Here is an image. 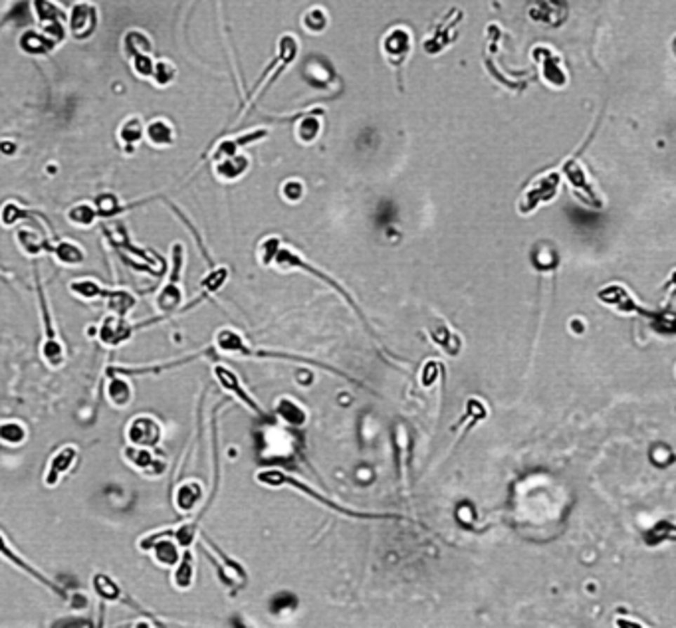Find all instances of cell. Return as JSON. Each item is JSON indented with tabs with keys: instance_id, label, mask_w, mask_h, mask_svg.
<instances>
[{
	"instance_id": "52a82bcc",
	"label": "cell",
	"mask_w": 676,
	"mask_h": 628,
	"mask_svg": "<svg viewBox=\"0 0 676 628\" xmlns=\"http://www.w3.org/2000/svg\"><path fill=\"white\" fill-rule=\"evenodd\" d=\"M98 337L105 347H117L131 337V327L124 315H107L100 326Z\"/></svg>"
},
{
	"instance_id": "277c9868",
	"label": "cell",
	"mask_w": 676,
	"mask_h": 628,
	"mask_svg": "<svg viewBox=\"0 0 676 628\" xmlns=\"http://www.w3.org/2000/svg\"><path fill=\"white\" fill-rule=\"evenodd\" d=\"M564 175H565V180L569 182L571 191L575 192V196H577L579 201L585 202V204H589V206H593V208H599V206H601L597 191L593 189V185H591V180H589V177H587L585 168L581 167V163H577L575 159L565 161Z\"/></svg>"
},
{
	"instance_id": "4316f807",
	"label": "cell",
	"mask_w": 676,
	"mask_h": 628,
	"mask_svg": "<svg viewBox=\"0 0 676 628\" xmlns=\"http://www.w3.org/2000/svg\"><path fill=\"white\" fill-rule=\"evenodd\" d=\"M430 337H432V341L444 349L449 355H456V353H458V349H460L458 337L454 335L451 329H446L444 326L435 327V329L430 331Z\"/></svg>"
},
{
	"instance_id": "3957f363",
	"label": "cell",
	"mask_w": 676,
	"mask_h": 628,
	"mask_svg": "<svg viewBox=\"0 0 676 628\" xmlns=\"http://www.w3.org/2000/svg\"><path fill=\"white\" fill-rule=\"evenodd\" d=\"M597 298L599 302L605 303L609 307H613V309H617L619 314H639L649 317V319H656V317H658V314L644 309L641 303L632 298L631 292H629L625 286H621V283H609V286H605V288L597 293Z\"/></svg>"
},
{
	"instance_id": "ffe728a7",
	"label": "cell",
	"mask_w": 676,
	"mask_h": 628,
	"mask_svg": "<svg viewBox=\"0 0 676 628\" xmlns=\"http://www.w3.org/2000/svg\"><path fill=\"white\" fill-rule=\"evenodd\" d=\"M54 254H56L58 262L64 264V266H78V264H81L84 258H86L84 248H79L78 244L72 242V240L60 242V244L54 248Z\"/></svg>"
},
{
	"instance_id": "1f68e13d",
	"label": "cell",
	"mask_w": 676,
	"mask_h": 628,
	"mask_svg": "<svg viewBox=\"0 0 676 628\" xmlns=\"http://www.w3.org/2000/svg\"><path fill=\"white\" fill-rule=\"evenodd\" d=\"M226 278H228V269L226 268H218L214 269L213 274H208L203 281V288H206L208 292H216L225 286Z\"/></svg>"
},
{
	"instance_id": "cb8c5ba5",
	"label": "cell",
	"mask_w": 676,
	"mask_h": 628,
	"mask_svg": "<svg viewBox=\"0 0 676 628\" xmlns=\"http://www.w3.org/2000/svg\"><path fill=\"white\" fill-rule=\"evenodd\" d=\"M180 302H183V292H180L179 283H175V281L167 283V286L163 288V292L157 295V307L161 312H165V314L177 309Z\"/></svg>"
},
{
	"instance_id": "4dcf8cb0",
	"label": "cell",
	"mask_w": 676,
	"mask_h": 628,
	"mask_svg": "<svg viewBox=\"0 0 676 628\" xmlns=\"http://www.w3.org/2000/svg\"><path fill=\"white\" fill-rule=\"evenodd\" d=\"M175 67L171 66L169 62H159V64H153V74L151 78L155 79L157 86H169L173 78H175Z\"/></svg>"
},
{
	"instance_id": "603a6c76",
	"label": "cell",
	"mask_w": 676,
	"mask_h": 628,
	"mask_svg": "<svg viewBox=\"0 0 676 628\" xmlns=\"http://www.w3.org/2000/svg\"><path fill=\"white\" fill-rule=\"evenodd\" d=\"M16 244L20 246L22 254H26V256H38V254H40V250L44 248L42 238L36 234L34 230H30V228H20V230H18V234H16Z\"/></svg>"
},
{
	"instance_id": "7c38bea8",
	"label": "cell",
	"mask_w": 676,
	"mask_h": 628,
	"mask_svg": "<svg viewBox=\"0 0 676 628\" xmlns=\"http://www.w3.org/2000/svg\"><path fill=\"white\" fill-rule=\"evenodd\" d=\"M76 458H78V450L74 446H64L62 450H58L56 456L50 460V466H48L46 486H56L60 478L66 476V472H69V468L74 466Z\"/></svg>"
},
{
	"instance_id": "2e32d148",
	"label": "cell",
	"mask_w": 676,
	"mask_h": 628,
	"mask_svg": "<svg viewBox=\"0 0 676 628\" xmlns=\"http://www.w3.org/2000/svg\"><path fill=\"white\" fill-rule=\"evenodd\" d=\"M0 557H4V559H8V561H11L12 565H16V567H20V569H22L24 573H28L30 577H34V579H38L40 583H44L46 587H48V589H52V591H56V593H60V591H58L56 584L52 583V581H48V579H46L44 575H40V573L36 571L34 567H30L28 563L22 561V559H20V557H18V555H16V553H14V551H12L11 547H8V543L4 541V537H2V535H0Z\"/></svg>"
},
{
	"instance_id": "83f0119b",
	"label": "cell",
	"mask_w": 676,
	"mask_h": 628,
	"mask_svg": "<svg viewBox=\"0 0 676 628\" xmlns=\"http://www.w3.org/2000/svg\"><path fill=\"white\" fill-rule=\"evenodd\" d=\"M93 589H95V593L102 596L103 601H117V599L121 596L119 587L113 583L110 577H105V575H98V577L93 579Z\"/></svg>"
},
{
	"instance_id": "484cf974",
	"label": "cell",
	"mask_w": 676,
	"mask_h": 628,
	"mask_svg": "<svg viewBox=\"0 0 676 628\" xmlns=\"http://www.w3.org/2000/svg\"><path fill=\"white\" fill-rule=\"evenodd\" d=\"M26 436H28V432H26L24 425L16 422V420L0 425V442H4L8 446H20L24 444Z\"/></svg>"
},
{
	"instance_id": "f546056e",
	"label": "cell",
	"mask_w": 676,
	"mask_h": 628,
	"mask_svg": "<svg viewBox=\"0 0 676 628\" xmlns=\"http://www.w3.org/2000/svg\"><path fill=\"white\" fill-rule=\"evenodd\" d=\"M304 26L307 32H324L327 26V16L322 8H314L304 16Z\"/></svg>"
},
{
	"instance_id": "e0dca14e",
	"label": "cell",
	"mask_w": 676,
	"mask_h": 628,
	"mask_svg": "<svg viewBox=\"0 0 676 628\" xmlns=\"http://www.w3.org/2000/svg\"><path fill=\"white\" fill-rule=\"evenodd\" d=\"M143 131H145V123L139 117H129L119 127L117 139L124 147H135L139 141H143Z\"/></svg>"
},
{
	"instance_id": "7402d4cb",
	"label": "cell",
	"mask_w": 676,
	"mask_h": 628,
	"mask_svg": "<svg viewBox=\"0 0 676 628\" xmlns=\"http://www.w3.org/2000/svg\"><path fill=\"white\" fill-rule=\"evenodd\" d=\"M98 218V208H93L91 204H76L68 211V220L69 225L78 226V228H90Z\"/></svg>"
},
{
	"instance_id": "9c48e42d",
	"label": "cell",
	"mask_w": 676,
	"mask_h": 628,
	"mask_svg": "<svg viewBox=\"0 0 676 628\" xmlns=\"http://www.w3.org/2000/svg\"><path fill=\"white\" fill-rule=\"evenodd\" d=\"M214 377H216V381L220 382V387H223L225 391L234 394L238 401H242V404H246V406H248L250 410H254V413L260 416L264 415V413H262V408L258 406V403H256V401H254V399H252V396L242 389V385H240L238 377L232 373V370L226 369V367H223V365H216V367H214Z\"/></svg>"
},
{
	"instance_id": "9a60e30c",
	"label": "cell",
	"mask_w": 676,
	"mask_h": 628,
	"mask_svg": "<svg viewBox=\"0 0 676 628\" xmlns=\"http://www.w3.org/2000/svg\"><path fill=\"white\" fill-rule=\"evenodd\" d=\"M203 500V486L194 480H187L183 482L177 488V494H175V504L179 507L180 512H192L199 502Z\"/></svg>"
},
{
	"instance_id": "4fadbf2b",
	"label": "cell",
	"mask_w": 676,
	"mask_h": 628,
	"mask_svg": "<svg viewBox=\"0 0 676 628\" xmlns=\"http://www.w3.org/2000/svg\"><path fill=\"white\" fill-rule=\"evenodd\" d=\"M248 157L238 155L237 153V155H232V157L216 161V163H214V175H216V179L226 180V182L237 180L248 171Z\"/></svg>"
},
{
	"instance_id": "5bb4252c",
	"label": "cell",
	"mask_w": 676,
	"mask_h": 628,
	"mask_svg": "<svg viewBox=\"0 0 676 628\" xmlns=\"http://www.w3.org/2000/svg\"><path fill=\"white\" fill-rule=\"evenodd\" d=\"M125 458H127V464L133 466L137 472L141 474H147V476H157L159 472H163V464L157 462L145 448H139V446H133V448H127L124 452Z\"/></svg>"
},
{
	"instance_id": "7a4b0ae2",
	"label": "cell",
	"mask_w": 676,
	"mask_h": 628,
	"mask_svg": "<svg viewBox=\"0 0 676 628\" xmlns=\"http://www.w3.org/2000/svg\"><path fill=\"white\" fill-rule=\"evenodd\" d=\"M559 182H562V175L559 173H545L531 182L530 187L524 191L522 199L518 202V208L522 214L533 213L540 204L550 202L555 199V194L559 191Z\"/></svg>"
},
{
	"instance_id": "30bf717a",
	"label": "cell",
	"mask_w": 676,
	"mask_h": 628,
	"mask_svg": "<svg viewBox=\"0 0 676 628\" xmlns=\"http://www.w3.org/2000/svg\"><path fill=\"white\" fill-rule=\"evenodd\" d=\"M175 139H177L175 127H173V123H171L169 119H165V117L151 119V121L145 125L143 141H147L149 145L155 147V149H167V147L175 143Z\"/></svg>"
},
{
	"instance_id": "44dd1931",
	"label": "cell",
	"mask_w": 676,
	"mask_h": 628,
	"mask_svg": "<svg viewBox=\"0 0 676 628\" xmlns=\"http://www.w3.org/2000/svg\"><path fill=\"white\" fill-rule=\"evenodd\" d=\"M276 413H278V416H282L288 425H292V427H304L305 420H307V415H305L304 408H302L300 404L293 403V401H290V399H282V401L278 403V406H276Z\"/></svg>"
},
{
	"instance_id": "8fae6325",
	"label": "cell",
	"mask_w": 676,
	"mask_h": 628,
	"mask_svg": "<svg viewBox=\"0 0 676 628\" xmlns=\"http://www.w3.org/2000/svg\"><path fill=\"white\" fill-rule=\"evenodd\" d=\"M69 28L76 38H88L95 28V8L90 2H78L72 8L69 16Z\"/></svg>"
},
{
	"instance_id": "f1b7e54d",
	"label": "cell",
	"mask_w": 676,
	"mask_h": 628,
	"mask_svg": "<svg viewBox=\"0 0 676 628\" xmlns=\"http://www.w3.org/2000/svg\"><path fill=\"white\" fill-rule=\"evenodd\" d=\"M69 292L81 300H95L102 295V288L91 280H76L69 283Z\"/></svg>"
},
{
	"instance_id": "d4e9b609",
	"label": "cell",
	"mask_w": 676,
	"mask_h": 628,
	"mask_svg": "<svg viewBox=\"0 0 676 628\" xmlns=\"http://www.w3.org/2000/svg\"><path fill=\"white\" fill-rule=\"evenodd\" d=\"M319 131H322V121L317 119L316 115H304V117L300 119L298 127H296V135H298L300 143H304V145L316 141Z\"/></svg>"
},
{
	"instance_id": "ba28073f",
	"label": "cell",
	"mask_w": 676,
	"mask_h": 628,
	"mask_svg": "<svg viewBox=\"0 0 676 628\" xmlns=\"http://www.w3.org/2000/svg\"><path fill=\"white\" fill-rule=\"evenodd\" d=\"M533 58L540 64L541 78L545 79V83L553 86V88H564L567 76H565V72L559 66V58L553 56L552 50H548V48H536Z\"/></svg>"
},
{
	"instance_id": "ac0fdd59",
	"label": "cell",
	"mask_w": 676,
	"mask_h": 628,
	"mask_svg": "<svg viewBox=\"0 0 676 628\" xmlns=\"http://www.w3.org/2000/svg\"><path fill=\"white\" fill-rule=\"evenodd\" d=\"M192 579H194V561H192L191 553L187 551L185 555H180L179 561L175 565L173 583H175V587L180 589V591H187L192 584Z\"/></svg>"
},
{
	"instance_id": "6da1fadb",
	"label": "cell",
	"mask_w": 676,
	"mask_h": 628,
	"mask_svg": "<svg viewBox=\"0 0 676 628\" xmlns=\"http://www.w3.org/2000/svg\"><path fill=\"white\" fill-rule=\"evenodd\" d=\"M256 478H258L260 483H264V486H268V488L292 486V488H296L298 492H302V494L307 495V497H314L316 502H319L322 505H326V507H329V509H333V512H338V514H341V516L355 517V519H399V516H395V514H365V512H355V509H350V507H343V505H339L336 504V502H331V500L324 497L322 494H317L314 488H310L307 483L300 482L298 478H293V476L286 474V472L264 470V472H260Z\"/></svg>"
},
{
	"instance_id": "d6986e66",
	"label": "cell",
	"mask_w": 676,
	"mask_h": 628,
	"mask_svg": "<svg viewBox=\"0 0 676 628\" xmlns=\"http://www.w3.org/2000/svg\"><path fill=\"white\" fill-rule=\"evenodd\" d=\"M131 396H133L131 385L125 379H112L110 381V385H107V399H110V403L115 408H125L127 404L131 403Z\"/></svg>"
},
{
	"instance_id": "d6a6232c",
	"label": "cell",
	"mask_w": 676,
	"mask_h": 628,
	"mask_svg": "<svg viewBox=\"0 0 676 628\" xmlns=\"http://www.w3.org/2000/svg\"><path fill=\"white\" fill-rule=\"evenodd\" d=\"M282 194L286 201H290V202L300 201V199H302V194H304V185H302L300 180H288V182H284Z\"/></svg>"
},
{
	"instance_id": "5b68a950",
	"label": "cell",
	"mask_w": 676,
	"mask_h": 628,
	"mask_svg": "<svg viewBox=\"0 0 676 628\" xmlns=\"http://www.w3.org/2000/svg\"><path fill=\"white\" fill-rule=\"evenodd\" d=\"M163 436V427L157 418L149 415L135 416L129 428H127V440L131 442V446H139V448H149L155 446L159 440Z\"/></svg>"
},
{
	"instance_id": "8992f818",
	"label": "cell",
	"mask_w": 676,
	"mask_h": 628,
	"mask_svg": "<svg viewBox=\"0 0 676 628\" xmlns=\"http://www.w3.org/2000/svg\"><path fill=\"white\" fill-rule=\"evenodd\" d=\"M411 52V34L405 28H395L383 38V54L389 64L401 66Z\"/></svg>"
}]
</instances>
